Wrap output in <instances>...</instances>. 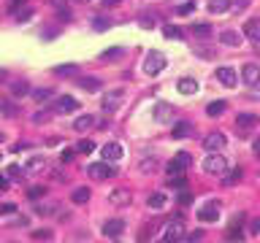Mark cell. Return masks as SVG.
Here are the masks:
<instances>
[{"instance_id":"6da1fadb","label":"cell","mask_w":260,"mask_h":243,"mask_svg":"<svg viewBox=\"0 0 260 243\" xmlns=\"http://www.w3.org/2000/svg\"><path fill=\"white\" fill-rule=\"evenodd\" d=\"M201 168H203V173L222 178V176L228 173V160H225L222 154H217V152H209V157L201 162Z\"/></svg>"},{"instance_id":"7a4b0ae2","label":"cell","mask_w":260,"mask_h":243,"mask_svg":"<svg viewBox=\"0 0 260 243\" xmlns=\"http://www.w3.org/2000/svg\"><path fill=\"white\" fill-rule=\"evenodd\" d=\"M120 170L108 165V160L106 162H95V165H87V176L90 178H95V181H103V178H114Z\"/></svg>"},{"instance_id":"3957f363","label":"cell","mask_w":260,"mask_h":243,"mask_svg":"<svg viewBox=\"0 0 260 243\" xmlns=\"http://www.w3.org/2000/svg\"><path fill=\"white\" fill-rule=\"evenodd\" d=\"M184 232H187V224H184V219L179 216V219H173V222L165 224V232H163V240H184Z\"/></svg>"},{"instance_id":"277c9868","label":"cell","mask_w":260,"mask_h":243,"mask_svg":"<svg viewBox=\"0 0 260 243\" xmlns=\"http://www.w3.org/2000/svg\"><path fill=\"white\" fill-rule=\"evenodd\" d=\"M190 165H193V157L187 154V152H179V154L168 162V168H165V170H168V176H182L184 168H190Z\"/></svg>"},{"instance_id":"5b68a950","label":"cell","mask_w":260,"mask_h":243,"mask_svg":"<svg viewBox=\"0 0 260 243\" xmlns=\"http://www.w3.org/2000/svg\"><path fill=\"white\" fill-rule=\"evenodd\" d=\"M163 68H165V57H163V54L160 52H149L146 60H144V73L146 76H157Z\"/></svg>"},{"instance_id":"8992f818","label":"cell","mask_w":260,"mask_h":243,"mask_svg":"<svg viewBox=\"0 0 260 243\" xmlns=\"http://www.w3.org/2000/svg\"><path fill=\"white\" fill-rule=\"evenodd\" d=\"M214 78L222 87H228V89H233L236 87V81H239V76H236V70L233 68H217V73H214Z\"/></svg>"},{"instance_id":"52a82bcc","label":"cell","mask_w":260,"mask_h":243,"mask_svg":"<svg viewBox=\"0 0 260 243\" xmlns=\"http://www.w3.org/2000/svg\"><path fill=\"white\" fill-rule=\"evenodd\" d=\"M228 138L222 135V132H209L206 138H203V149L206 152H219V149H225Z\"/></svg>"},{"instance_id":"ba28073f","label":"cell","mask_w":260,"mask_h":243,"mask_svg":"<svg viewBox=\"0 0 260 243\" xmlns=\"http://www.w3.org/2000/svg\"><path fill=\"white\" fill-rule=\"evenodd\" d=\"M152 116H155L157 124H168V122L173 119V106H171V103H157L155 111H152Z\"/></svg>"},{"instance_id":"9c48e42d","label":"cell","mask_w":260,"mask_h":243,"mask_svg":"<svg viewBox=\"0 0 260 243\" xmlns=\"http://www.w3.org/2000/svg\"><path fill=\"white\" fill-rule=\"evenodd\" d=\"M241 81L247 84V87H257V84H260V68L252 65V62H249V65H244L241 68Z\"/></svg>"},{"instance_id":"30bf717a","label":"cell","mask_w":260,"mask_h":243,"mask_svg":"<svg viewBox=\"0 0 260 243\" xmlns=\"http://www.w3.org/2000/svg\"><path fill=\"white\" fill-rule=\"evenodd\" d=\"M198 219H201V222H217V219H219V203L217 200H211V203H206V206H203L201 211H198Z\"/></svg>"},{"instance_id":"8fae6325","label":"cell","mask_w":260,"mask_h":243,"mask_svg":"<svg viewBox=\"0 0 260 243\" xmlns=\"http://www.w3.org/2000/svg\"><path fill=\"white\" fill-rule=\"evenodd\" d=\"M122 98H125V92H122V89H114V92H108V95L103 98V111H106V114H114L117 108H120Z\"/></svg>"},{"instance_id":"7c38bea8","label":"cell","mask_w":260,"mask_h":243,"mask_svg":"<svg viewBox=\"0 0 260 243\" xmlns=\"http://www.w3.org/2000/svg\"><path fill=\"white\" fill-rule=\"evenodd\" d=\"M76 108H79V100L70 98V95H62V98H57V103H54V111L57 114H73Z\"/></svg>"},{"instance_id":"4fadbf2b","label":"cell","mask_w":260,"mask_h":243,"mask_svg":"<svg viewBox=\"0 0 260 243\" xmlns=\"http://www.w3.org/2000/svg\"><path fill=\"white\" fill-rule=\"evenodd\" d=\"M130 200H133V195H130V189H114L112 195H108V203L112 206H117V208H122V206H130Z\"/></svg>"},{"instance_id":"5bb4252c","label":"cell","mask_w":260,"mask_h":243,"mask_svg":"<svg viewBox=\"0 0 260 243\" xmlns=\"http://www.w3.org/2000/svg\"><path fill=\"white\" fill-rule=\"evenodd\" d=\"M122 232H125V222H122V219H108V222L103 224V235H106V238H120Z\"/></svg>"},{"instance_id":"9a60e30c","label":"cell","mask_w":260,"mask_h":243,"mask_svg":"<svg viewBox=\"0 0 260 243\" xmlns=\"http://www.w3.org/2000/svg\"><path fill=\"white\" fill-rule=\"evenodd\" d=\"M122 146L117 143V140H112V143H106L103 146V160H108V162H117V160H122Z\"/></svg>"},{"instance_id":"2e32d148","label":"cell","mask_w":260,"mask_h":243,"mask_svg":"<svg viewBox=\"0 0 260 243\" xmlns=\"http://www.w3.org/2000/svg\"><path fill=\"white\" fill-rule=\"evenodd\" d=\"M92 127H95V116H92V114H82L73 122V130L76 132H87V130H92Z\"/></svg>"},{"instance_id":"e0dca14e","label":"cell","mask_w":260,"mask_h":243,"mask_svg":"<svg viewBox=\"0 0 260 243\" xmlns=\"http://www.w3.org/2000/svg\"><path fill=\"white\" fill-rule=\"evenodd\" d=\"M252 124H257L255 114H239V116H236V130H239V132H247Z\"/></svg>"},{"instance_id":"ac0fdd59","label":"cell","mask_w":260,"mask_h":243,"mask_svg":"<svg viewBox=\"0 0 260 243\" xmlns=\"http://www.w3.org/2000/svg\"><path fill=\"white\" fill-rule=\"evenodd\" d=\"M176 89L182 92V95H195V92H198V81H195V78H179Z\"/></svg>"},{"instance_id":"d6986e66","label":"cell","mask_w":260,"mask_h":243,"mask_svg":"<svg viewBox=\"0 0 260 243\" xmlns=\"http://www.w3.org/2000/svg\"><path fill=\"white\" fill-rule=\"evenodd\" d=\"M79 87H82L84 92H98V89H100V78L84 76V78H79Z\"/></svg>"},{"instance_id":"ffe728a7","label":"cell","mask_w":260,"mask_h":243,"mask_svg":"<svg viewBox=\"0 0 260 243\" xmlns=\"http://www.w3.org/2000/svg\"><path fill=\"white\" fill-rule=\"evenodd\" d=\"M244 35L252 38V41H257V38H260V19H247V25H244Z\"/></svg>"},{"instance_id":"44dd1931","label":"cell","mask_w":260,"mask_h":243,"mask_svg":"<svg viewBox=\"0 0 260 243\" xmlns=\"http://www.w3.org/2000/svg\"><path fill=\"white\" fill-rule=\"evenodd\" d=\"M149 208H155V211H160V208H165L168 206V198H165L163 192H155V195H149Z\"/></svg>"},{"instance_id":"7402d4cb","label":"cell","mask_w":260,"mask_h":243,"mask_svg":"<svg viewBox=\"0 0 260 243\" xmlns=\"http://www.w3.org/2000/svg\"><path fill=\"white\" fill-rule=\"evenodd\" d=\"M219 43H225V46H239L241 38H239V33H233V30H222V33H219Z\"/></svg>"},{"instance_id":"603a6c76","label":"cell","mask_w":260,"mask_h":243,"mask_svg":"<svg viewBox=\"0 0 260 243\" xmlns=\"http://www.w3.org/2000/svg\"><path fill=\"white\" fill-rule=\"evenodd\" d=\"M70 200L79 203V206H84V203L90 200V189H87V186H76V189L70 192Z\"/></svg>"},{"instance_id":"cb8c5ba5","label":"cell","mask_w":260,"mask_h":243,"mask_svg":"<svg viewBox=\"0 0 260 243\" xmlns=\"http://www.w3.org/2000/svg\"><path fill=\"white\" fill-rule=\"evenodd\" d=\"M11 14L17 17V22H27L30 17H33V9H30V6H25V9H22V6L17 3V6L11 9Z\"/></svg>"},{"instance_id":"d4e9b609","label":"cell","mask_w":260,"mask_h":243,"mask_svg":"<svg viewBox=\"0 0 260 243\" xmlns=\"http://www.w3.org/2000/svg\"><path fill=\"white\" fill-rule=\"evenodd\" d=\"M193 124L190 122H179L176 127H173V138H187V135H193Z\"/></svg>"},{"instance_id":"484cf974","label":"cell","mask_w":260,"mask_h":243,"mask_svg":"<svg viewBox=\"0 0 260 243\" xmlns=\"http://www.w3.org/2000/svg\"><path fill=\"white\" fill-rule=\"evenodd\" d=\"M228 9H231V0H211V3H209L211 14H225Z\"/></svg>"},{"instance_id":"4316f807","label":"cell","mask_w":260,"mask_h":243,"mask_svg":"<svg viewBox=\"0 0 260 243\" xmlns=\"http://www.w3.org/2000/svg\"><path fill=\"white\" fill-rule=\"evenodd\" d=\"M206 114L209 116H222L225 114V100H214V103L206 106Z\"/></svg>"},{"instance_id":"83f0119b","label":"cell","mask_w":260,"mask_h":243,"mask_svg":"<svg viewBox=\"0 0 260 243\" xmlns=\"http://www.w3.org/2000/svg\"><path fill=\"white\" fill-rule=\"evenodd\" d=\"M11 92H14L17 98H25V95H30V84H27V81H14V84H11Z\"/></svg>"},{"instance_id":"f1b7e54d","label":"cell","mask_w":260,"mask_h":243,"mask_svg":"<svg viewBox=\"0 0 260 243\" xmlns=\"http://www.w3.org/2000/svg\"><path fill=\"white\" fill-rule=\"evenodd\" d=\"M239 181H241V170H239V168L222 176V184H225V186H233V184H239Z\"/></svg>"},{"instance_id":"f546056e","label":"cell","mask_w":260,"mask_h":243,"mask_svg":"<svg viewBox=\"0 0 260 243\" xmlns=\"http://www.w3.org/2000/svg\"><path fill=\"white\" fill-rule=\"evenodd\" d=\"M163 35L171 38V41H182V30L173 27V25H165V27H163Z\"/></svg>"},{"instance_id":"4dcf8cb0","label":"cell","mask_w":260,"mask_h":243,"mask_svg":"<svg viewBox=\"0 0 260 243\" xmlns=\"http://www.w3.org/2000/svg\"><path fill=\"white\" fill-rule=\"evenodd\" d=\"M193 35L195 38H209L211 35V25H193Z\"/></svg>"},{"instance_id":"1f68e13d","label":"cell","mask_w":260,"mask_h":243,"mask_svg":"<svg viewBox=\"0 0 260 243\" xmlns=\"http://www.w3.org/2000/svg\"><path fill=\"white\" fill-rule=\"evenodd\" d=\"M92 149H95V143L84 138V140H79V143H76V154H90Z\"/></svg>"},{"instance_id":"d6a6232c","label":"cell","mask_w":260,"mask_h":243,"mask_svg":"<svg viewBox=\"0 0 260 243\" xmlns=\"http://www.w3.org/2000/svg\"><path fill=\"white\" fill-rule=\"evenodd\" d=\"M0 111H3L6 116H17V114H19V108H17V106H11L9 100H0Z\"/></svg>"},{"instance_id":"836d02e7","label":"cell","mask_w":260,"mask_h":243,"mask_svg":"<svg viewBox=\"0 0 260 243\" xmlns=\"http://www.w3.org/2000/svg\"><path fill=\"white\" fill-rule=\"evenodd\" d=\"M76 65H57V68H54V73H57V76H73L76 73Z\"/></svg>"},{"instance_id":"e575fe53","label":"cell","mask_w":260,"mask_h":243,"mask_svg":"<svg viewBox=\"0 0 260 243\" xmlns=\"http://www.w3.org/2000/svg\"><path fill=\"white\" fill-rule=\"evenodd\" d=\"M52 95H54L52 89H35V92H33V100H38V103H44V100H49Z\"/></svg>"},{"instance_id":"d590c367","label":"cell","mask_w":260,"mask_h":243,"mask_svg":"<svg viewBox=\"0 0 260 243\" xmlns=\"http://www.w3.org/2000/svg\"><path fill=\"white\" fill-rule=\"evenodd\" d=\"M30 238H33V240H52V232L49 230H33V232H30Z\"/></svg>"},{"instance_id":"8d00e7d4","label":"cell","mask_w":260,"mask_h":243,"mask_svg":"<svg viewBox=\"0 0 260 243\" xmlns=\"http://www.w3.org/2000/svg\"><path fill=\"white\" fill-rule=\"evenodd\" d=\"M41 168H44V160H41V157H35V160L27 162V173H38Z\"/></svg>"},{"instance_id":"74e56055","label":"cell","mask_w":260,"mask_h":243,"mask_svg":"<svg viewBox=\"0 0 260 243\" xmlns=\"http://www.w3.org/2000/svg\"><path fill=\"white\" fill-rule=\"evenodd\" d=\"M155 170H157L155 160H144V162H141V173H155Z\"/></svg>"},{"instance_id":"f35d334b","label":"cell","mask_w":260,"mask_h":243,"mask_svg":"<svg viewBox=\"0 0 260 243\" xmlns=\"http://www.w3.org/2000/svg\"><path fill=\"white\" fill-rule=\"evenodd\" d=\"M25 173H27V170H22V165H11V168H9V176H11V178H22Z\"/></svg>"},{"instance_id":"ab89813d","label":"cell","mask_w":260,"mask_h":243,"mask_svg":"<svg viewBox=\"0 0 260 243\" xmlns=\"http://www.w3.org/2000/svg\"><path fill=\"white\" fill-rule=\"evenodd\" d=\"M120 54H122V49H108L100 54V60H112V57H120Z\"/></svg>"},{"instance_id":"60d3db41","label":"cell","mask_w":260,"mask_h":243,"mask_svg":"<svg viewBox=\"0 0 260 243\" xmlns=\"http://www.w3.org/2000/svg\"><path fill=\"white\" fill-rule=\"evenodd\" d=\"M49 116H52V114H46V111H38V114L33 116V122H35V124H41V122H49Z\"/></svg>"},{"instance_id":"b9f144b4","label":"cell","mask_w":260,"mask_h":243,"mask_svg":"<svg viewBox=\"0 0 260 243\" xmlns=\"http://www.w3.org/2000/svg\"><path fill=\"white\" fill-rule=\"evenodd\" d=\"M14 211H17V206H11V203H6V206H0V214H3V216H11Z\"/></svg>"},{"instance_id":"7bdbcfd3","label":"cell","mask_w":260,"mask_h":243,"mask_svg":"<svg viewBox=\"0 0 260 243\" xmlns=\"http://www.w3.org/2000/svg\"><path fill=\"white\" fill-rule=\"evenodd\" d=\"M73 154H76V149H73V152H70V149H68V152H62V154H60V162L65 165V162H70V160H73Z\"/></svg>"},{"instance_id":"ee69618b","label":"cell","mask_w":260,"mask_h":243,"mask_svg":"<svg viewBox=\"0 0 260 243\" xmlns=\"http://www.w3.org/2000/svg\"><path fill=\"white\" fill-rule=\"evenodd\" d=\"M46 189H44V186H33V189H30L27 195H30V198H33V200H38V198H41V195H44Z\"/></svg>"},{"instance_id":"f6af8a7d","label":"cell","mask_w":260,"mask_h":243,"mask_svg":"<svg viewBox=\"0 0 260 243\" xmlns=\"http://www.w3.org/2000/svg\"><path fill=\"white\" fill-rule=\"evenodd\" d=\"M195 11V3H184V6H179V14H182V17H184V14H193Z\"/></svg>"},{"instance_id":"bcb514c9","label":"cell","mask_w":260,"mask_h":243,"mask_svg":"<svg viewBox=\"0 0 260 243\" xmlns=\"http://www.w3.org/2000/svg\"><path fill=\"white\" fill-rule=\"evenodd\" d=\"M203 238V232L201 230H195V232H190V235H184V240H201Z\"/></svg>"},{"instance_id":"7dc6e473","label":"cell","mask_w":260,"mask_h":243,"mask_svg":"<svg viewBox=\"0 0 260 243\" xmlns=\"http://www.w3.org/2000/svg\"><path fill=\"white\" fill-rule=\"evenodd\" d=\"M108 27V19H95V30H106Z\"/></svg>"},{"instance_id":"c3c4849f","label":"cell","mask_w":260,"mask_h":243,"mask_svg":"<svg viewBox=\"0 0 260 243\" xmlns=\"http://www.w3.org/2000/svg\"><path fill=\"white\" fill-rule=\"evenodd\" d=\"M249 232H252V235H257V232H260V219H255V222H252V227H249Z\"/></svg>"},{"instance_id":"681fc988","label":"cell","mask_w":260,"mask_h":243,"mask_svg":"<svg viewBox=\"0 0 260 243\" xmlns=\"http://www.w3.org/2000/svg\"><path fill=\"white\" fill-rule=\"evenodd\" d=\"M138 25L149 30V27H155V19H141V22H138Z\"/></svg>"},{"instance_id":"f907efd6","label":"cell","mask_w":260,"mask_h":243,"mask_svg":"<svg viewBox=\"0 0 260 243\" xmlns=\"http://www.w3.org/2000/svg\"><path fill=\"white\" fill-rule=\"evenodd\" d=\"M0 189H9V178L6 176H0Z\"/></svg>"},{"instance_id":"816d5d0a","label":"cell","mask_w":260,"mask_h":243,"mask_svg":"<svg viewBox=\"0 0 260 243\" xmlns=\"http://www.w3.org/2000/svg\"><path fill=\"white\" fill-rule=\"evenodd\" d=\"M247 3L249 0H236V9H247Z\"/></svg>"},{"instance_id":"f5cc1de1","label":"cell","mask_w":260,"mask_h":243,"mask_svg":"<svg viewBox=\"0 0 260 243\" xmlns=\"http://www.w3.org/2000/svg\"><path fill=\"white\" fill-rule=\"evenodd\" d=\"M103 6H120V0H103Z\"/></svg>"},{"instance_id":"db71d44e","label":"cell","mask_w":260,"mask_h":243,"mask_svg":"<svg viewBox=\"0 0 260 243\" xmlns=\"http://www.w3.org/2000/svg\"><path fill=\"white\" fill-rule=\"evenodd\" d=\"M255 152H257V154H260V135H257V138H255Z\"/></svg>"},{"instance_id":"11a10c76","label":"cell","mask_w":260,"mask_h":243,"mask_svg":"<svg viewBox=\"0 0 260 243\" xmlns=\"http://www.w3.org/2000/svg\"><path fill=\"white\" fill-rule=\"evenodd\" d=\"M255 52L260 54V38H257V41H255Z\"/></svg>"},{"instance_id":"9f6ffc18","label":"cell","mask_w":260,"mask_h":243,"mask_svg":"<svg viewBox=\"0 0 260 243\" xmlns=\"http://www.w3.org/2000/svg\"><path fill=\"white\" fill-rule=\"evenodd\" d=\"M3 78H6V70H0V81H3Z\"/></svg>"},{"instance_id":"6f0895ef","label":"cell","mask_w":260,"mask_h":243,"mask_svg":"<svg viewBox=\"0 0 260 243\" xmlns=\"http://www.w3.org/2000/svg\"><path fill=\"white\" fill-rule=\"evenodd\" d=\"M3 140H6V135H3V132H0V143H3Z\"/></svg>"},{"instance_id":"680465c9","label":"cell","mask_w":260,"mask_h":243,"mask_svg":"<svg viewBox=\"0 0 260 243\" xmlns=\"http://www.w3.org/2000/svg\"><path fill=\"white\" fill-rule=\"evenodd\" d=\"M76 3H90V0H76Z\"/></svg>"},{"instance_id":"91938a15","label":"cell","mask_w":260,"mask_h":243,"mask_svg":"<svg viewBox=\"0 0 260 243\" xmlns=\"http://www.w3.org/2000/svg\"><path fill=\"white\" fill-rule=\"evenodd\" d=\"M0 157H3V154H0Z\"/></svg>"}]
</instances>
